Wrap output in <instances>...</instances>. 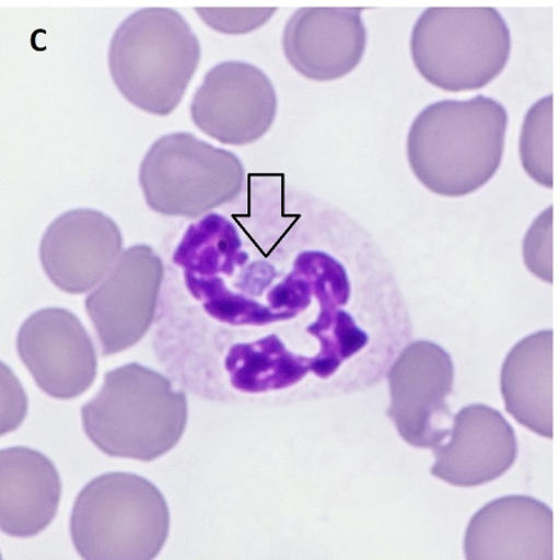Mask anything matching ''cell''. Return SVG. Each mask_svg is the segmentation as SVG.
Returning a JSON list of instances; mask_svg holds the SVG:
<instances>
[{"label": "cell", "mask_w": 560, "mask_h": 560, "mask_svg": "<svg viewBox=\"0 0 560 560\" xmlns=\"http://www.w3.org/2000/svg\"><path fill=\"white\" fill-rule=\"evenodd\" d=\"M508 128L509 113L492 97L431 104L409 131L412 173L433 194L471 195L500 170Z\"/></svg>", "instance_id": "obj_1"}, {"label": "cell", "mask_w": 560, "mask_h": 560, "mask_svg": "<svg viewBox=\"0 0 560 560\" xmlns=\"http://www.w3.org/2000/svg\"><path fill=\"white\" fill-rule=\"evenodd\" d=\"M187 415L185 393L139 364L108 372L102 390L81 409L85 433L102 453L143 463L178 444Z\"/></svg>", "instance_id": "obj_2"}, {"label": "cell", "mask_w": 560, "mask_h": 560, "mask_svg": "<svg viewBox=\"0 0 560 560\" xmlns=\"http://www.w3.org/2000/svg\"><path fill=\"white\" fill-rule=\"evenodd\" d=\"M201 60V45L174 9L147 8L126 18L108 48V68L126 101L167 116L183 101Z\"/></svg>", "instance_id": "obj_3"}, {"label": "cell", "mask_w": 560, "mask_h": 560, "mask_svg": "<svg viewBox=\"0 0 560 560\" xmlns=\"http://www.w3.org/2000/svg\"><path fill=\"white\" fill-rule=\"evenodd\" d=\"M410 49L415 68L428 83L463 93L502 74L512 39L495 8H429L413 26Z\"/></svg>", "instance_id": "obj_4"}, {"label": "cell", "mask_w": 560, "mask_h": 560, "mask_svg": "<svg viewBox=\"0 0 560 560\" xmlns=\"http://www.w3.org/2000/svg\"><path fill=\"white\" fill-rule=\"evenodd\" d=\"M70 532L85 559H153L168 537L170 511L147 478L107 474L80 492Z\"/></svg>", "instance_id": "obj_5"}, {"label": "cell", "mask_w": 560, "mask_h": 560, "mask_svg": "<svg viewBox=\"0 0 560 560\" xmlns=\"http://www.w3.org/2000/svg\"><path fill=\"white\" fill-rule=\"evenodd\" d=\"M245 168L232 152L195 135H166L152 144L140 168V185L150 209L196 219L241 195Z\"/></svg>", "instance_id": "obj_6"}, {"label": "cell", "mask_w": 560, "mask_h": 560, "mask_svg": "<svg viewBox=\"0 0 560 560\" xmlns=\"http://www.w3.org/2000/svg\"><path fill=\"white\" fill-rule=\"evenodd\" d=\"M386 376L392 396L386 413L401 439L418 448L444 444L454 420L447 405L455 381L448 352L428 340L411 342Z\"/></svg>", "instance_id": "obj_7"}, {"label": "cell", "mask_w": 560, "mask_h": 560, "mask_svg": "<svg viewBox=\"0 0 560 560\" xmlns=\"http://www.w3.org/2000/svg\"><path fill=\"white\" fill-rule=\"evenodd\" d=\"M165 269L148 246H133L86 298L102 355L117 354L144 337L155 319Z\"/></svg>", "instance_id": "obj_8"}, {"label": "cell", "mask_w": 560, "mask_h": 560, "mask_svg": "<svg viewBox=\"0 0 560 560\" xmlns=\"http://www.w3.org/2000/svg\"><path fill=\"white\" fill-rule=\"evenodd\" d=\"M277 108L275 86L264 71L248 62L224 61L207 72L191 115L207 137L242 147L265 137Z\"/></svg>", "instance_id": "obj_9"}, {"label": "cell", "mask_w": 560, "mask_h": 560, "mask_svg": "<svg viewBox=\"0 0 560 560\" xmlns=\"http://www.w3.org/2000/svg\"><path fill=\"white\" fill-rule=\"evenodd\" d=\"M16 349L35 383L56 399H74L95 382L93 341L77 315L67 310L31 315L18 332Z\"/></svg>", "instance_id": "obj_10"}, {"label": "cell", "mask_w": 560, "mask_h": 560, "mask_svg": "<svg viewBox=\"0 0 560 560\" xmlns=\"http://www.w3.org/2000/svg\"><path fill=\"white\" fill-rule=\"evenodd\" d=\"M122 256V236L102 212L74 210L50 224L40 243L45 273L61 291L83 294L112 272Z\"/></svg>", "instance_id": "obj_11"}, {"label": "cell", "mask_w": 560, "mask_h": 560, "mask_svg": "<svg viewBox=\"0 0 560 560\" xmlns=\"http://www.w3.org/2000/svg\"><path fill=\"white\" fill-rule=\"evenodd\" d=\"M363 8H302L283 32L284 56L296 72L314 81H334L364 58L368 31Z\"/></svg>", "instance_id": "obj_12"}, {"label": "cell", "mask_w": 560, "mask_h": 560, "mask_svg": "<svg viewBox=\"0 0 560 560\" xmlns=\"http://www.w3.org/2000/svg\"><path fill=\"white\" fill-rule=\"evenodd\" d=\"M431 474L457 487H477L500 478L516 463V432L490 406H466L454 418L446 445L433 448Z\"/></svg>", "instance_id": "obj_13"}, {"label": "cell", "mask_w": 560, "mask_h": 560, "mask_svg": "<svg viewBox=\"0 0 560 560\" xmlns=\"http://www.w3.org/2000/svg\"><path fill=\"white\" fill-rule=\"evenodd\" d=\"M465 555L469 560H552L553 512L528 495L494 500L469 522Z\"/></svg>", "instance_id": "obj_14"}, {"label": "cell", "mask_w": 560, "mask_h": 560, "mask_svg": "<svg viewBox=\"0 0 560 560\" xmlns=\"http://www.w3.org/2000/svg\"><path fill=\"white\" fill-rule=\"evenodd\" d=\"M0 527L8 536L39 535L57 516L61 482L56 466L36 451L13 447L0 454Z\"/></svg>", "instance_id": "obj_15"}, {"label": "cell", "mask_w": 560, "mask_h": 560, "mask_svg": "<svg viewBox=\"0 0 560 560\" xmlns=\"http://www.w3.org/2000/svg\"><path fill=\"white\" fill-rule=\"evenodd\" d=\"M553 330L530 334L509 352L501 372L505 410L537 435L553 439Z\"/></svg>", "instance_id": "obj_16"}, {"label": "cell", "mask_w": 560, "mask_h": 560, "mask_svg": "<svg viewBox=\"0 0 560 560\" xmlns=\"http://www.w3.org/2000/svg\"><path fill=\"white\" fill-rule=\"evenodd\" d=\"M520 158L536 184L553 188V95L529 107L521 130Z\"/></svg>", "instance_id": "obj_17"}, {"label": "cell", "mask_w": 560, "mask_h": 560, "mask_svg": "<svg viewBox=\"0 0 560 560\" xmlns=\"http://www.w3.org/2000/svg\"><path fill=\"white\" fill-rule=\"evenodd\" d=\"M523 260L529 272L553 284V206L530 224L522 245Z\"/></svg>", "instance_id": "obj_18"}, {"label": "cell", "mask_w": 560, "mask_h": 560, "mask_svg": "<svg viewBox=\"0 0 560 560\" xmlns=\"http://www.w3.org/2000/svg\"><path fill=\"white\" fill-rule=\"evenodd\" d=\"M196 12L215 32L243 35L267 24L277 8H196Z\"/></svg>", "instance_id": "obj_19"}]
</instances>
